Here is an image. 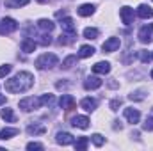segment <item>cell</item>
<instances>
[{"label": "cell", "mask_w": 153, "mask_h": 151, "mask_svg": "<svg viewBox=\"0 0 153 151\" xmlns=\"http://www.w3.org/2000/svg\"><path fill=\"white\" fill-rule=\"evenodd\" d=\"M29 4V0H5V7H11V9H14V7H23V5H27Z\"/></svg>", "instance_id": "obj_25"}, {"label": "cell", "mask_w": 153, "mask_h": 151, "mask_svg": "<svg viewBox=\"0 0 153 151\" xmlns=\"http://www.w3.org/2000/svg\"><path fill=\"white\" fill-rule=\"evenodd\" d=\"M75 64H76V55H68V57L62 61V66H61V68H62V70H70V68H73Z\"/></svg>", "instance_id": "obj_23"}, {"label": "cell", "mask_w": 153, "mask_h": 151, "mask_svg": "<svg viewBox=\"0 0 153 151\" xmlns=\"http://www.w3.org/2000/svg\"><path fill=\"white\" fill-rule=\"evenodd\" d=\"M89 117H85V115H75L73 119H71V124L75 126V128H80V130H85V128H89Z\"/></svg>", "instance_id": "obj_11"}, {"label": "cell", "mask_w": 153, "mask_h": 151, "mask_svg": "<svg viewBox=\"0 0 153 151\" xmlns=\"http://www.w3.org/2000/svg\"><path fill=\"white\" fill-rule=\"evenodd\" d=\"M91 141H93V144H94V146H98V148H100V146H103V142H105V139H103L100 133H94V135L91 137Z\"/></svg>", "instance_id": "obj_29"}, {"label": "cell", "mask_w": 153, "mask_h": 151, "mask_svg": "<svg viewBox=\"0 0 153 151\" xmlns=\"http://www.w3.org/2000/svg\"><path fill=\"white\" fill-rule=\"evenodd\" d=\"M93 53H94V48L89 46V44H84V46H80V50H78V57H80V59H87V57H91Z\"/></svg>", "instance_id": "obj_21"}, {"label": "cell", "mask_w": 153, "mask_h": 151, "mask_svg": "<svg viewBox=\"0 0 153 151\" xmlns=\"http://www.w3.org/2000/svg\"><path fill=\"white\" fill-rule=\"evenodd\" d=\"M61 27H62V32H70V34H76L75 21H73V20L70 18V16L62 18V21H61Z\"/></svg>", "instance_id": "obj_14"}, {"label": "cell", "mask_w": 153, "mask_h": 151, "mask_svg": "<svg viewBox=\"0 0 153 151\" xmlns=\"http://www.w3.org/2000/svg\"><path fill=\"white\" fill-rule=\"evenodd\" d=\"M55 142L61 144V146H70V144L75 142V139H73V135L68 133V132H59V133L55 135Z\"/></svg>", "instance_id": "obj_7"}, {"label": "cell", "mask_w": 153, "mask_h": 151, "mask_svg": "<svg viewBox=\"0 0 153 151\" xmlns=\"http://www.w3.org/2000/svg\"><path fill=\"white\" fill-rule=\"evenodd\" d=\"M87 144H89V139H87V137H80V139L75 142V150L76 151H84L85 148H87Z\"/></svg>", "instance_id": "obj_28"}, {"label": "cell", "mask_w": 153, "mask_h": 151, "mask_svg": "<svg viewBox=\"0 0 153 151\" xmlns=\"http://www.w3.org/2000/svg\"><path fill=\"white\" fill-rule=\"evenodd\" d=\"M76 38V34H70V32H62V36L59 38V43L61 44H70L73 39Z\"/></svg>", "instance_id": "obj_27"}, {"label": "cell", "mask_w": 153, "mask_h": 151, "mask_svg": "<svg viewBox=\"0 0 153 151\" xmlns=\"http://www.w3.org/2000/svg\"><path fill=\"white\" fill-rule=\"evenodd\" d=\"M125 117L128 119V123L132 124H137L141 121V112L137 109H125Z\"/></svg>", "instance_id": "obj_12"}, {"label": "cell", "mask_w": 153, "mask_h": 151, "mask_svg": "<svg viewBox=\"0 0 153 151\" xmlns=\"http://www.w3.org/2000/svg\"><path fill=\"white\" fill-rule=\"evenodd\" d=\"M152 34H153V23H148V25H144L139 30V41L141 43H150L152 41Z\"/></svg>", "instance_id": "obj_8"}, {"label": "cell", "mask_w": 153, "mask_h": 151, "mask_svg": "<svg viewBox=\"0 0 153 151\" xmlns=\"http://www.w3.org/2000/svg\"><path fill=\"white\" fill-rule=\"evenodd\" d=\"M152 59H153V53H152Z\"/></svg>", "instance_id": "obj_40"}, {"label": "cell", "mask_w": 153, "mask_h": 151, "mask_svg": "<svg viewBox=\"0 0 153 151\" xmlns=\"http://www.w3.org/2000/svg\"><path fill=\"white\" fill-rule=\"evenodd\" d=\"M80 107H82L84 110H87V112H93V110H96L98 101H96L94 98H84V100L80 101Z\"/></svg>", "instance_id": "obj_16"}, {"label": "cell", "mask_w": 153, "mask_h": 151, "mask_svg": "<svg viewBox=\"0 0 153 151\" xmlns=\"http://www.w3.org/2000/svg\"><path fill=\"white\" fill-rule=\"evenodd\" d=\"M119 16H121V21H123L125 25H130V23L134 21V9L128 7V5H125V7L119 9Z\"/></svg>", "instance_id": "obj_6"}, {"label": "cell", "mask_w": 153, "mask_h": 151, "mask_svg": "<svg viewBox=\"0 0 153 151\" xmlns=\"http://www.w3.org/2000/svg\"><path fill=\"white\" fill-rule=\"evenodd\" d=\"M84 87H85L87 91H94V89L102 87V80H100L98 76H87L85 82H84Z\"/></svg>", "instance_id": "obj_13"}, {"label": "cell", "mask_w": 153, "mask_h": 151, "mask_svg": "<svg viewBox=\"0 0 153 151\" xmlns=\"http://www.w3.org/2000/svg\"><path fill=\"white\" fill-rule=\"evenodd\" d=\"M59 105L64 110H71V109H75V100H73L71 94H62L61 100H59Z\"/></svg>", "instance_id": "obj_9"}, {"label": "cell", "mask_w": 153, "mask_h": 151, "mask_svg": "<svg viewBox=\"0 0 153 151\" xmlns=\"http://www.w3.org/2000/svg\"><path fill=\"white\" fill-rule=\"evenodd\" d=\"M41 44H50L52 43V39H50V36H41V41H39Z\"/></svg>", "instance_id": "obj_36"}, {"label": "cell", "mask_w": 153, "mask_h": 151, "mask_svg": "<svg viewBox=\"0 0 153 151\" xmlns=\"http://www.w3.org/2000/svg\"><path fill=\"white\" fill-rule=\"evenodd\" d=\"M53 101H55L53 94H43V96H41V103H43V105H52Z\"/></svg>", "instance_id": "obj_30"}, {"label": "cell", "mask_w": 153, "mask_h": 151, "mask_svg": "<svg viewBox=\"0 0 153 151\" xmlns=\"http://www.w3.org/2000/svg\"><path fill=\"white\" fill-rule=\"evenodd\" d=\"M57 64H59V59H57V55H53V53H43L41 57H38V61H36L38 70H52V68H55Z\"/></svg>", "instance_id": "obj_2"}, {"label": "cell", "mask_w": 153, "mask_h": 151, "mask_svg": "<svg viewBox=\"0 0 153 151\" xmlns=\"http://www.w3.org/2000/svg\"><path fill=\"white\" fill-rule=\"evenodd\" d=\"M18 133H20L18 128H4V130H0V139H2V141H7V139L14 137V135H18Z\"/></svg>", "instance_id": "obj_19"}, {"label": "cell", "mask_w": 153, "mask_h": 151, "mask_svg": "<svg viewBox=\"0 0 153 151\" xmlns=\"http://www.w3.org/2000/svg\"><path fill=\"white\" fill-rule=\"evenodd\" d=\"M119 44H121L119 38H109L103 44H102V50H103L105 53H112V52H116V50L119 48Z\"/></svg>", "instance_id": "obj_5"}, {"label": "cell", "mask_w": 153, "mask_h": 151, "mask_svg": "<svg viewBox=\"0 0 153 151\" xmlns=\"http://www.w3.org/2000/svg\"><path fill=\"white\" fill-rule=\"evenodd\" d=\"M137 16L143 18V20H150L153 16V9L150 5H146V4H141V5L137 7Z\"/></svg>", "instance_id": "obj_15"}, {"label": "cell", "mask_w": 153, "mask_h": 151, "mask_svg": "<svg viewBox=\"0 0 153 151\" xmlns=\"http://www.w3.org/2000/svg\"><path fill=\"white\" fill-rule=\"evenodd\" d=\"M98 36H100V30H98V29H94V27L84 29V38L85 39H96Z\"/></svg>", "instance_id": "obj_22"}, {"label": "cell", "mask_w": 153, "mask_h": 151, "mask_svg": "<svg viewBox=\"0 0 153 151\" xmlns=\"http://www.w3.org/2000/svg\"><path fill=\"white\" fill-rule=\"evenodd\" d=\"M38 2H39V4H43V2H46V0H38Z\"/></svg>", "instance_id": "obj_38"}, {"label": "cell", "mask_w": 153, "mask_h": 151, "mask_svg": "<svg viewBox=\"0 0 153 151\" xmlns=\"http://www.w3.org/2000/svg\"><path fill=\"white\" fill-rule=\"evenodd\" d=\"M109 71H111V64L107 61H100L93 66V73H96V75H107Z\"/></svg>", "instance_id": "obj_10"}, {"label": "cell", "mask_w": 153, "mask_h": 151, "mask_svg": "<svg viewBox=\"0 0 153 151\" xmlns=\"http://www.w3.org/2000/svg\"><path fill=\"white\" fill-rule=\"evenodd\" d=\"M143 130H146V132H153V115L146 117V121H144V124H143Z\"/></svg>", "instance_id": "obj_31"}, {"label": "cell", "mask_w": 153, "mask_h": 151, "mask_svg": "<svg viewBox=\"0 0 153 151\" xmlns=\"http://www.w3.org/2000/svg\"><path fill=\"white\" fill-rule=\"evenodd\" d=\"M152 78H153V70H152Z\"/></svg>", "instance_id": "obj_39"}, {"label": "cell", "mask_w": 153, "mask_h": 151, "mask_svg": "<svg viewBox=\"0 0 153 151\" xmlns=\"http://www.w3.org/2000/svg\"><path fill=\"white\" fill-rule=\"evenodd\" d=\"M27 132H29L30 135H41V133L46 132V128H45V126H39V124H29Z\"/></svg>", "instance_id": "obj_24"}, {"label": "cell", "mask_w": 153, "mask_h": 151, "mask_svg": "<svg viewBox=\"0 0 153 151\" xmlns=\"http://www.w3.org/2000/svg\"><path fill=\"white\" fill-rule=\"evenodd\" d=\"M32 85H34V75L29 73V71H20V73H16L13 78L5 80V91L7 93H13V94L25 93Z\"/></svg>", "instance_id": "obj_1"}, {"label": "cell", "mask_w": 153, "mask_h": 151, "mask_svg": "<svg viewBox=\"0 0 153 151\" xmlns=\"http://www.w3.org/2000/svg\"><path fill=\"white\" fill-rule=\"evenodd\" d=\"M11 70H13V66H11V64H4V66H0V78L7 76L9 73H11Z\"/></svg>", "instance_id": "obj_32"}, {"label": "cell", "mask_w": 153, "mask_h": 151, "mask_svg": "<svg viewBox=\"0 0 153 151\" xmlns=\"http://www.w3.org/2000/svg\"><path fill=\"white\" fill-rule=\"evenodd\" d=\"M5 101H7V100H5V96H2V94H0V105H4Z\"/></svg>", "instance_id": "obj_37"}, {"label": "cell", "mask_w": 153, "mask_h": 151, "mask_svg": "<svg viewBox=\"0 0 153 151\" xmlns=\"http://www.w3.org/2000/svg\"><path fill=\"white\" fill-rule=\"evenodd\" d=\"M38 29H41V30H45V32H52V30L55 29V23H53L52 20L41 18V20L38 21Z\"/></svg>", "instance_id": "obj_18"}, {"label": "cell", "mask_w": 153, "mask_h": 151, "mask_svg": "<svg viewBox=\"0 0 153 151\" xmlns=\"http://www.w3.org/2000/svg\"><path fill=\"white\" fill-rule=\"evenodd\" d=\"M119 107H121V100H119V98H116V100H112V101H111V110H119Z\"/></svg>", "instance_id": "obj_34"}, {"label": "cell", "mask_w": 153, "mask_h": 151, "mask_svg": "<svg viewBox=\"0 0 153 151\" xmlns=\"http://www.w3.org/2000/svg\"><path fill=\"white\" fill-rule=\"evenodd\" d=\"M0 115H2V119H5L7 123H14V121H16V117H14V114H13L11 109H2Z\"/></svg>", "instance_id": "obj_26"}, {"label": "cell", "mask_w": 153, "mask_h": 151, "mask_svg": "<svg viewBox=\"0 0 153 151\" xmlns=\"http://www.w3.org/2000/svg\"><path fill=\"white\" fill-rule=\"evenodd\" d=\"M36 46H38V43H36L34 39L25 38L23 41H22V50H23L25 53H32V52L36 50Z\"/></svg>", "instance_id": "obj_17"}, {"label": "cell", "mask_w": 153, "mask_h": 151, "mask_svg": "<svg viewBox=\"0 0 153 151\" xmlns=\"http://www.w3.org/2000/svg\"><path fill=\"white\" fill-rule=\"evenodd\" d=\"M16 29H18L16 20H13V18H2L0 20V34L2 36H5L9 32H14Z\"/></svg>", "instance_id": "obj_4"}, {"label": "cell", "mask_w": 153, "mask_h": 151, "mask_svg": "<svg viewBox=\"0 0 153 151\" xmlns=\"http://www.w3.org/2000/svg\"><path fill=\"white\" fill-rule=\"evenodd\" d=\"M94 9H96V7H94L93 4H82V5L78 7V14H80V16H91V14L94 13Z\"/></svg>", "instance_id": "obj_20"}, {"label": "cell", "mask_w": 153, "mask_h": 151, "mask_svg": "<svg viewBox=\"0 0 153 151\" xmlns=\"http://www.w3.org/2000/svg\"><path fill=\"white\" fill-rule=\"evenodd\" d=\"M27 150H29V151L43 150V144H39V142H29V144H27Z\"/></svg>", "instance_id": "obj_35"}, {"label": "cell", "mask_w": 153, "mask_h": 151, "mask_svg": "<svg viewBox=\"0 0 153 151\" xmlns=\"http://www.w3.org/2000/svg\"><path fill=\"white\" fill-rule=\"evenodd\" d=\"M41 105H43L41 103V98H38V96H27V98L20 100V109L23 112H32V110L39 109Z\"/></svg>", "instance_id": "obj_3"}, {"label": "cell", "mask_w": 153, "mask_h": 151, "mask_svg": "<svg viewBox=\"0 0 153 151\" xmlns=\"http://www.w3.org/2000/svg\"><path fill=\"white\" fill-rule=\"evenodd\" d=\"M139 59H141L143 62H148V61L152 59V53H148L146 50H141V52H139Z\"/></svg>", "instance_id": "obj_33"}]
</instances>
